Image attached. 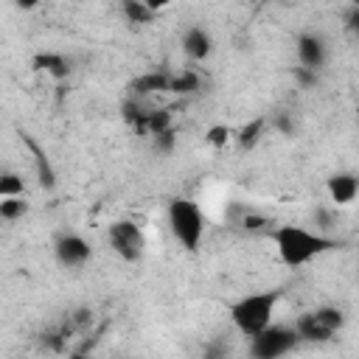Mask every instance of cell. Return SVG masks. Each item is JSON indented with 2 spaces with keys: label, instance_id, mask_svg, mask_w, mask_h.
I'll use <instances>...</instances> for the list:
<instances>
[{
  "label": "cell",
  "instance_id": "cell-14",
  "mask_svg": "<svg viewBox=\"0 0 359 359\" xmlns=\"http://www.w3.org/2000/svg\"><path fill=\"white\" fill-rule=\"evenodd\" d=\"M123 6V17L129 20V22H137V25H146V22H151L154 20V8H149L143 0H123L121 3Z\"/></svg>",
  "mask_w": 359,
  "mask_h": 359
},
{
  "label": "cell",
  "instance_id": "cell-9",
  "mask_svg": "<svg viewBox=\"0 0 359 359\" xmlns=\"http://www.w3.org/2000/svg\"><path fill=\"white\" fill-rule=\"evenodd\" d=\"M182 50H185L188 59L205 62L213 53V36H210V31L202 28V25H188L185 34H182Z\"/></svg>",
  "mask_w": 359,
  "mask_h": 359
},
{
  "label": "cell",
  "instance_id": "cell-21",
  "mask_svg": "<svg viewBox=\"0 0 359 359\" xmlns=\"http://www.w3.org/2000/svg\"><path fill=\"white\" fill-rule=\"evenodd\" d=\"M311 222H314V230H320V233H325L331 224H334V213L328 210V208H314L311 210Z\"/></svg>",
  "mask_w": 359,
  "mask_h": 359
},
{
  "label": "cell",
  "instance_id": "cell-2",
  "mask_svg": "<svg viewBox=\"0 0 359 359\" xmlns=\"http://www.w3.org/2000/svg\"><path fill=\"white\" fill-rule=\"evenodd\" d=\"M278 297H280V292H252V294L238 297L230 306V320H233L236 331L244 337H255L266 325H272Z\"/></svg>",
  "mask_w": 359,
  "mask_h": 359
},
{
  "label": "cell",
  "instance_id": "cell-18",
  "mask_svg": "<svg viewBox=\"0 0 359 359\" xmlns=\"http://www.w3.org/2000/svg\"><path fill=\"white\" fill-rule=\"evenodd\" d=\"M137 87H140V93L168 90V87H171V76H165V73H149L146 79H140V81H137Z\"/></svg>",
  "mask_w": 359,
  "mask_h": 359
},
{
  "label": "cell",
  "instance_id": "cell-24",
  "mask_svg": "<svg viewBox=\"0 0 359 359\" xmlns=\"http://www.w3.org/2000/svg\"><path fill=\"white\" fill-rule=\"evenodd\" d=\"M348 31L359 36V6H356V8L351 11V14H348Z\"/></svg>",
  "mask_w": 359,
  "mask_h": 359
},
{
  "label": "cell",
  "instance_id": "cell-16",
  "mask_svg": "<svg viewBox=\"0 0 359 359\" xmlns=\"http://www.w3.org/2000/svg\"><path fill=\"white\" fill-rule=\"evenodd\" d=\"M25 194V182L20 174H3L0 177V196H22Z\"/></svg>",
  "mask_w": 359,
  "mask_h": 359
},
{
  "label": "cell",
  "instance_id": "cell-7",
  "mask_svg": "<svg viewBox=\"0 0 359 359\" xmlns=\"http://www.w3.org/2000/svg\"><path fill=\"white\" fill-rule=\"evenodd\" d=\"M53 255L65 269H79L93 258V247L84 236L79 233H62L53 241Z\"/></svg>",
  "mask_w": 359,
  "mask_h": 359
},
{
  "label": "cell",
  "instance_id": "cell-26",
  "mask_svg": "<svg viewBox=\"0 0 359 359\" xmlns=\"http://www.w3.org/2000/svg\"><path fill=\"white\" fill-rule=\"evenodd\" d=\"M149 8H154V11H160V8H165V6H171L174 0H143Z\"/></svg>",
  "mask_w": 359,
  "mask_h": 359
},
{
  "label": "cell",
  "instance_id": "cell-10",
  "mask_svg": "<svg viewBox=\"0 0 359 359\" xmlns=\"http://www.w3.org/2000/svg\"><path fill=\"white\" fill-rule=\"evenodd\" d=\"M325 191H328V199L334 205H351L359 196V177H353L348 171L331 174L328 182H325Z\"/></svg>",
  "mask_w": 359,
  "mask_h": 359
},
{
  "label": "cell",
  "instance_id": "cell-3",
  "mask_svg": "<svg viewBox=\"0 0 359 359\" xmlns=\"http://www.w3.org/2000/svg\"><path fill=\"white\" fill-rule=\"evenodd\" d=\"M168 227H171V236L180 241L182 250L194 252L199 244H202V236H205V216L199 210V205L194 199H185V196H177L168 202Z\"/></svg>",
  "mask_w": 359,
  "mask_h": 359
},
{
  "label": "cell",
  "instance_id": "cell-28",
  "mask_svg": "<svg viewBox=\"0 0 359 359\" xmlns=\"http://www.w3.org/2000/svg\"><path fill=\"white\" fill-rule=\"evenodd\" d=\"M264 3H283V0H264Z\"/></svg>",
  "mask_w": 359,
  "mask_h": 359
},
{
  "label": "cell",
  "instance_id": "cell-22",
  "mask_svg": "<svg viewBox=\"0 0 359 359\" xmlns=\"http://www.w3.org/2000/svg\"><path fill=\"white\" fill-rule=\"evenodd\" d=\"M244 230H258V227H264V224H269L266 222V216H261V213H252V210H244V216H241V222H238Z\"/></svg>",
  "mask_w": 359,
  "mask_h": 359
},
{
  "label": "cell",
  "instance_id": "cell-27",
  "mask_svg": "<svg viewBox=\"0 0 359 359\" xmlns=\"http://www.w3.org/2000/svg\"><path fill=\"white\" fill-rule=\"evenodd\" d=\"M36 3H39V0H17V6H20V8H25V11H28V8H34Z\"/></svg>",
  "mask_w": 359,
  "mask_h": 359
},
{
  "label": "cell",
  "instance_id": "cell-29",
  "mask_svg": "<svg viewBox=\"0 0 359 359\" xmlns=\"http://www.w3.org/2000/svg\"><path fill=\"white\" fill-rule=\"evenodd\" d=\"M351 3H353V6H359V0H351Z\"/></svg>",
  "mask_w": 359,
  "mask_h": 359
},
{
  "label": "cell",
  "instance_id": "cell-17",
  "mask_svg": "<svg viewBox=\"0 0 359 359\" xmlns=\"http://www.w3.org/2000/svg\"><path fill=\"white\" fill-rule=\"evenodd\" d=\"M143 126L149 129V135H160V132L171 129V115H168L165 109H160V112H149L146 121H143Z\"/></svg>",
  "mask_w": 359,
  "mask_h": 359
},
{
  "label": "cell",
  "instance_id": "cell-5",
  "mask_svg": "<svg viewBox=\"0 0 359 359\" xmlns=\"http://www.w3.org/2000/svg\"><path fill=\"white\" fill-rule=\"evenodd\" d=\"M250 353L255 359H278V356H286L297 342H300V334L294 325H266L261 334L250 337Z\"/></svg>",
  "mask_w": 359,
  "mask_h": 359
},
{
  "label": "cell",
  "instance_id": "cell-11",
  "mask_svg": "<svg viewBox=\"0 0 359 359\" xmlns=\"http://www.w3.org/2000/svg\"><path fill=\"white\" fill-rule=\"evenodd\" d=\"M22 140H25V146H28V149H31V154H34V171H36L39 185H42L45 191H53V188H56V171H53V165H50L48 154L39 149V143H36L31 135H25V132H22Z\"/></svg>",
  "mask_w": 359,
  "mask_h": 359
},
{
  "label": "cell",
  "instance_id": "cell-12",
  "mask_svg": "<svg viewBox=\"0 0 359 359\" xmlns=\"http://www.w3.org/2000/svg\"><path fill=\"white\" fill-rule=\"evenodd\" d=\"M34 65H36L39 70L50 73L53 79H65V76L70 73V67H67V59H65V56H59V53H39V56L34 59Z\"/></svg>",
  "mask_w": 359,
  "mask_h": 359
},
{
  "label": "cell",
  "instance_id": "cell-20",
  "mask_svg": "<svg viewBox=\"0 0 359 359\" xmlns=\"http://www.w3.org/2000/svg\"><path fill=\"white\" fill-rule=\"evenodd\" d=\"M205 140H208L210 146L222 149V146H227V143H230V129H227L224 123H216V126H210V129H208Z\"/></svg>",
  "mask_w": 359,
  "mask_h": 359
},
{
  "label": "cell",
  "instance_id": "cell-6",
  "mask_svg": "<svg viewBox=\"0 0 359 359\" xmlns=\"http://www.w3.org/2000/svg\"><path fill=\"white\" fill-rule=\"evenodd\" d=\"M107 238H109L112 252H115L121 261H126V264L143 261V255H146V233H143L135 222H129V219L112 222Z\"/></svg>",
  "mask_w": 359,
  "mask_h": 359
},
{
  "label": "cell",
  "instance_id": "cell-8",
  "mask_svg": "<svg viewBox=\"0 0 359 359\" xmlns=\"http://www.w3.org/2000/svg\"><path fill=\"white\" fill-rule=\"evenodd\" d=\"M294 53H297L300 67L317 73V70L325 67V62H328V42H325L320 34L306 31V34L297 36V42H294Z\"/></svg>",
  "mask_w": 359,
  "mask_h": 359
},
{
  "label": "cell",
  "instance_id": "cell-25",
  "mask_svg": "<svg viewBox=\"0 0 359 359\" xmlns=\"http://www.w3.org/2000/svg\"><path fill=\"white\" fill-rule=\"evenodd\" d=\"M275 126H278L280 132H286V135H292V129H294V123H292L286 115H278V118H275Z\"/></svg>",
  "mask_w": 359,
  "mask_h": 359
},
{
  "label": "cell",
  "instance_id": "cell-4",
  "mask_svg": "<svg viewBox=\"0 0 359 359\" xmlns=\"http://www.w3.org/2000/svg\"><path fill=\"white\" fill-rule=\"evenodd\" d=\"M342 325H345V314L337 306H320L294 320V328L306 342H328L337 331H342Z\"/></svg>",
  "mask_w": 359,
  "mask_h": 359
},
{
  "label": "cell",
  "instance_id": "cell-13",
  "mask_svg": "<svg viewBox=\"0 0 359 359\" xmlns=\"http://www.w3.org/2000/svg\"><path fill=\"white\" fill-rule=\"evenodd\" d=\"M28 213V202H25V194L22 196H0V219L6 222H17Z\"/></svg>",
  "mask_w": 359,
  "mask_h": 359
},
{
  "label": "cell",
  "instance_id": "cell-19",
  "mask_svg": "<svg viewBox=\"0 0 359 359\" xmlns=\"http://www.w3.org/2000/svg\"><path fill=\"white\" fill-rule=\"evenodd\" d=\"M174 93H194L199 90V76L196 73H180V76H171V87Z\"/></svg>",
  "mask_w": 359,
  "mask_h": 359
},
{
  "label": "cell",
  "instance_id": "cell-1",
  "mask_svg": "<svg viewBox=\"0 0 359 359\" xmlns=\"http://www.w3.org/2000/svg\"><path fill=\"white\" fill-rule=\"evenodd\" d=\"M272 241H275L278 258L286 266H303L334 247V238H328L320 230L303 227V224H280L272 233Z\"/></svg>",
  "mask_w": 359,
  "mask_h": 359
},
{
  "label": "cell",
  "instance_id": "cell-23",
  "mask_svg": "<svg viewBox=\"0 0 359 359\" xmlns=\"http://www.w3.org/2000/svg\"><path fill=\"white\" fill-rule=\"evenodd\" d=\"M154 146H157L160 151H171V146H174V132H171V129H165V132L154 135Z\"/></svg>",
  "mask_w": 359,
  "mask_h": 359
},
{
  "label": "cell",
  "instance_id": "cell-15",
  "mask_svg": "<svg viewBox=\"0 0 359 359\" xmlns=\"http://www.w3.org/2000/svg\"><path fill=\"white\" fill-rule=\"evenodd\" d=\"M264 126H266V121H264V118H255V121H250L247 126H241V132H238V143H241L244 149H252V146L261 140V132H264Z\"/></svg>",
  "mask_w": 359,
  "mask_h": 359
}]
</instances>
